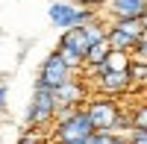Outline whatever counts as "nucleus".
Returning <instances> with one entry per match:
<instances>
[{
    "instance_id": "19",
    "label": "nucleus",
    "mask_w": 147,
    "mask_h": 144,
    "mask_svg": "<svg viewBox=\"0 0 147 144\" xmlns=\"http://www.w3.org/2000/svg\"><path fill=\"white\" fill-rule=\"evenodd\" d=\"M129 138H132V144H147V129H136V127H132Z\"/></svg>"
},
{
    "instance_id": "4",
    "label": "nucleus",
    "mask_w": 147,
    "mask_h": 144,
    "mask_svg": "<svg viewBox=\"0 0 147 144\" xmlns=\"http://www.w3.org/2000/svg\"><path fill=\"white\" fill-rule=\"evenodd\" d=\"M85 112L94 124V133H115V124L121 115V106L115 103V97H97L85 106Z\"/></svg>"
},
{
    "instance_id": "25",
    "label": "nucleus",
    "mask_w": 147,
    "mask_h": 144,
    "mask_svg": "<svg viewBox=\"0 0 147 144\" xmlns=\"http://www.w3.org/2000/svg\"><path fill=\"white\" fill-rule=\"evenodd\" d=\"M141 24H144V30H147V12H144V15H141Z\"/></svg>"
},
{
    "instance_id": "13",
    "label": "nucleus",
    "mask_w": 147,
    "mask_h": 144,
    "mask_svg": "<svg viewBox=\"0 0 147 144\" xmlns=\"http://www.w3.org/2000/svg\"><path fill=\"white\" fill-rule=\"evenodd\" d=\"M15 144H50V133H47V129H38V127H27Z\"/></svg>"
},
{
    "instance_id": "23",
    "label": "nucleus",
    "mask_w": 147,
    "mask_h": 144,
    "mask_svg": "<svg viewBox=\"0 0 147 144\" xmlns=\"http://www.w3.org/2000/svg\"><path fill=\"white\" fill-rule=\"evenodd\" d=\"M115 144H132L129 135H115Z\"/></svg>"
},
{
    "instance_id": "26",
    "label": "nucleus",
    "mask_w": 147,
    "mask_h": 144,
    "mask_svg": "<svg viewBox=\"0 0 147 144\" xmlns=\"http://www.w3.org/2000/svg\"><path fill=\"white\" fill-rule=\"evenodd\" d=\"M3 79H6V77H3V74H0V85H3Z\"/></svg>"
},
{
    "instance_id": "5",
    "label": "nucleus",
    "mask_w": 147,
    "mask_h": 144,
    "mask_svg": "<svg viewBox=\"0 0 147 144\" xmlns=\"http://www.w3.org/2000/svg\"><path fill=\"white\" fill-rule=\"evenodd\" d=\"M94 133V124H91V118L88 112H85V106L71 118L68 124H59L53 127V133H50V141H59V144H68V141H77V138H85V135H91Z\"/></svg>"
},
{
    "instance_id": "6",
    "label": "nucleus",
    "mask_w": 147,
    "mask_h": 144,
    "mask_svg": "<svg viewBox=\"0 0 147 144\" xmlns=\"http://www.w3.org/2000/svg\"><path fill=\"white\" fill-rule=\"evenodd\" d=\"M85 97H88V88H85V82H82L80 77H74L71 82L53 88V103H56V109H59V106H85Z\"/></svg>"
},
{
    "instance_id": "21",
    "label": "nucleus",
    "mask_w": 147,
    "mask_h": 144,
    "mask_svg": "<svg viewBox=\"0 0 147 144\" xmlns=\"http://www.w3.org/2000/svg\"><path fill=\"white\" fill-rule=\"evenodd\" d=\"M6 100H9V88L3 82V85H0V112H6Z\"/></svg>"
},
{
    "instance_id": "18",
    "label": "nucleus",
    "mask_w": 147,
    "mask_h": 144,
    "mask_svg": "<svg viewBox=\"0 0 147 144\" xmlns=\"http://www.w3.org/2000/svg\"><path fill=\"white\" fill-rule=\"evenodd\" d=\"M94 144H115V133H94Z\"/></svg>"
},
{
    "instance_id": "16",
    "label": "nucleus",
    "mask_w": 147,
    "mask_h": 144,
    "mask_svg": "<svg viewBox=\"0 0 147 144\" xmlns=\"http://www.w3.org/2000/svg\"><path fill=\"white\" fill-rule=\"evenodd\" d=\"M82 109V106H59L56 109V115H53V127H59V124H68L74 115H77Z\"/></svg>"
},
{
    "instance_id": "28",
    "label": "nucleus",
    "mask_w": 147,
    "mask_h": 144,
    "mask_svg": "<svg viewBox=\"0 0 147 144\" xmlns=\"http://www.w3.org/2000/svg\"><path fill=\"white\" fill-rule=\"evenodd\" d=\"M144 85H147V82H144Z\"/></svg>"
},
{
    "instance_id": "7",
    "label": "nucleus",
    "mask_w": 147,
    "mask_h": 144,
    "mask_svg": "<svg viewBox=\"0 0 147 144\" xmlns=\"http://www.w3.org/2000/svg\"><path fill=\"white\" fill-rule=\"evenodd\" d=\"M94 88L106 97H118V94L132 88V77H129V71H109V74L94 79Z\"/></svg>"
},
{
    "instance_id": "24",
    "label": "nucleus",
    "mask_w": 147,
    "mask_h": 144,
    "mask_svg": "<svg viewBox=\"0 0 147 144\" xmlns=\"http://www.w3.org/2000/svg\"><path fill=\"white\" fill-rule=\"evenodd\" d=\"M138 44H147V30L141 32V38H138Z\"/></svg>"
},
{
    "instance_id": "17",
    "label": "nucleus",
    "mask_w": 147,
    "mask_h": 144,
    "mask_svg": "<svg viewBox=\"0 0 147 144\" xmlns=\"http://www.w3.org/2000/svg\"><path fill=\"white\" fill-rule=\"evenodd\" d=\"M132 127L136 129H147V103H141L136 112H132Z\"/></svg>"
},
{
    "instance_id": "3",
    "label": "nucleus",
    "mask_w": 147,
    "mask_h": 144,
    "mask_svg": "<svg viewBox=\"0 0 147 144\" xmlns=\"http://www.w3.org/2000/svg\"><path fill=\"white\" fill-rule=\"evenodd\" d=\"M47 15H50V24H56L59 30H71V27H85L88 21L97 18V12L74 6V3H68V0H56V3H50Z\"/></svg>"
},
{
    "instance_id": "14",
    "label": "nucleus",
    "mask_w": 147,
    "mask_h": 144,
    "mask_svg": "<svg viewBox=\"0 0 147 144\" xmlns=\"http://www.w3.org/2000/svg\"><path fill=\"white\" fill-rule=\"evenodd\" d=\"M112 27L124 30L127 35H132V38H141V32H144L141 18H115V21H112Z\"/></svg>"
},
{
    "instance_id": "1",
    "label": "nucleus",
    "mask_w": 147,
    "mask_h": 144,
    "mask_svg": "<svg viewBox=\"0 0 147 144\" xmlns=\"http://www.w3.org/2000/svg\"><path fill=\"white\" fill-rule=\"evenodd\" d=\"M53 115H56V103H53V88L47 85H35L32 97H30V106H27V118L24 124L27 127H50L53 124Z\"/></svg>"
},
{
    "instance_id": "10",
    "label": "nucleus",
    "mask_w": 147,
    "mask_h": 144,
    "mask_svg": "<svg viewBox=\"0 0 147 144\" xmlns=\"http://www.w3.org/2000/svg\"><path fill=\"white\" fill-rule=\"evenodd\" d=\"M106 41H109V47H112V50H127V53H132V50H136V47H138V38H132V35H127L124 30L112 27V24H109Z\"/></svg>"
},
{
    "instance_id": "22",
    "label": "nucleus",
    "mask_w": 147,
    "mask_h": 144,
    "mask_svg": "<svg viewBox=\"0 0 147 144\" xmlns=\"http://www.w3.org/2000/svg\"><path fill=\"white\" fill-rule=\"evenodd\" d=\"M94 135V133H91ZM91 135H85V138H77V141H68V144H94V138Z\"/></svg>"
},
{
    "instance_id": "8",
    "label": "nucleus",
    "mask_w": 147,
    "mask_h": 144,
    "mask_svg": "<svg viewBox=\"0 0 147 144\" xmlns=\"http://www.w3.org/2000/svg\"><path fill=\"white\" fill-rule=\"evenodd\" d=\"M88 47H91V41L85 38V30H82V27L62 30V38H59V50H74V53L85 56V53H88Z\"/></svg>"
},
{
    "instance_id": "12",
    "label": "nucleus",
    "mask_w": 147,
    "mask_h": 144,
    "mask_svg": "<svg viewBox=\"0 0 147 144\" xmlns=\"http://www.w3.org/2000/svg\"><path fill=\"white\" fill-rule=\"evenodd\" d=\"M106 74L109 71H129V65H132V53H127V50H112L106 56Z\"/></svg>"
},
{
    "instance_id": "27",
    "label": "nucleus",
    "mask_w": 147,
    "mask_h": 144,
    "mask_svg": "<svg viewBox=\"0 0 147 144\" xmlns=\"http://www.w3.org/2000/svg\"><path fill=\"white\" fill-rule=\"evenodd\" d=\"M50 144H59V141H50Z\"/></svg>"
},
{
    "instance_id": "9",
    "label": "nucleus",
    "mask_w": 147,
    "mask_h": 144,
    "mask_svg": "<svg viewBox=\"0 0 147 144\" xmlns=\"http://www.w3.org/2000/svg\"><path fill=\"white\" fill-rule=\"evenodd\" d=\"M106 9L112 18H141L147 12V0H109Z\"/></svg>"
},
{
    "instance_id": "11",
    "label": "nucleus",
    "mask_w": 147,
    "mask_h": 144,
    "mask_svg": "<svg viewBox=\"0 0 147 144\" xmlns=\"http://www.w3.org/2000/svg\"><path fill=\"white\" fill-rule=\"evenodd\" d=\"M112 53V47H109V41L103 38V41H97V44H91L88 47V53H85V65L82 68H94V65H100V62H106V56Z\"/></svg>"
},
{
    "instance_id": "20",
    "label": "nucleus",
    "mask_w": 147,
    "mask_h": 144,
    "mask_svg": "<svg viewBox=\"0 0 147 144\" xmlns=\"http://www.w3.org/2000/svg\"><path fill=\"white\" fill-rule=\"evenodd\" d=\"M77 3H80L82 9H100V6L109 3V0H77Z\"/></svg>"
},
{
    "instance_id": "2",
    "label": "nucleus",
    "mask_w": 147,
    "mask_h": 144,
    "mask_svg": "<svg viewBox=\"0 0 147 144\" xmlns=\"http://www.w3.org/2000/svg\"><path fill=\"white\" fill-rule=\"evenodd\" d=\"M74 77H80V71H74L59 50L53 53H47L44 56V62L38 68V79H35V85H47V88H59V85H65V82H71Z\"/></svg>"
},
{
    "instance_id": "15",
    "label": "nucleus",
    "mask_w": 147,
    "mask_h": 144,
    "mask_svg": "<svg viewBox=\"0 0 147 144\" xmlns=\"http://www.w3.org/2000/svg\"><path fill=\"white\" fill-rule=\"evenodd\" d=\"M129 77H132V85H144V82H147V62H144V59H136V56H132Z\"/></svg>"
}]
</instances>
